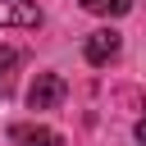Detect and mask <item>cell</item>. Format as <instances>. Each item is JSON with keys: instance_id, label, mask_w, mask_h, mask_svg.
<instances>
[{"instance_id": "cell-1", "label": "cell", "mask_w": 146, "mask_h": 146, "mask_svg": "<svg viewBox=\"0 0 146 146\" xmlns=\"http://www.w3.org/2000/svg\"><path fill=\"white\" fill-rule=\"evenodd\" d=\"M64 91H68V82L59 73H36V82L27 87V105L32 110H55L64 100Z\"/></svg>"}, {"instance_id": "cell-2", "label": "cell", "mask_w": 146, "mask_h": 146, "mask_svg": "<svg viewBox=\"0 0 146 146\" xmlns=\"http://www.w3.org/2000/svg\"><path fill=\"white\" fill-rule=\"evenodd\" d=\"M119 50H123V36L114 27H100V32L87 36V64H110Z\"/></svg>"}, {"instance_id": "cell-3", "label": "cell", "mask_w": 146, "mask_h": 146, "mask_svg": "<svg viewBox=\"0 0 146 146\" xmlns=\"http://www.w3.org/2000/svg\"><path fill=\"white\" fill-rule=\"evenodd\" d=\"M41 9L32 0H0V27H36Z\"/></svg>"}, {"instance_id": "cell-4", "label": "cell", "mask_w": 146, "mask_h": 146, "mask_svg": "<svg viewBox=\"0 0 146 146\" xmlns=\"http://www.w3.org/2000/svg\"><path fill=\"white\" fill-rule=\"evenodd\" d=\"M9 141L14 146H59V137L50 128H41V123H14L9 128Z\"/></svg>"}, {"instance_id": "cell-5", "label": "cell", "mask_w": 146, "mask_h": 146, "mask_svg": "<svg viewBox=\"0 0 146 146\" xmlns=\"http://www.w3.org/2000/svg\"><path fill=\"white\" fill-rule=\"evenodd\" d=\"M82 9L87 14H100V18H119V14L132 9V0H82Z\"/></svg>"}, {"instance_id": "cell-6", "label": "cell", "mask_w": 146, "mask_h": 146, "mask_svg": "<svg viewBox=\"0 0 146 146\" xmlns=\"http://www.w3.org/2000/svg\"><path fill=\"white\" fill-rule=\"evenodd\" d=\"M14 64H18V50H0V73L14 68Z\"/></svg>"}, {"instance_id": "cell-7", "label": "cell", "mask_w": 146, "mask_h": 146, "mask_svg": "<svg viewBox=\"0 0 146 146\" xmlns=\"http://www.w3.org/2000/svg\"><path fill=\"white\" fill-rule=\"evenodd\" d=\"M137 141H141V146H146V119H141V123H137Z\"/></svg>"}]
</instances>
